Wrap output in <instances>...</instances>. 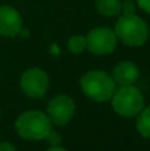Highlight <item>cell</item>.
<instances>
[{
	"label": "cell",
	"mask_w": 150,
	"mask_h": 151,
	"mask_svg": "<svg viewBox=\"0 0 150 151\" xmlns=\"http://www.w3.org/2000/svg\"><path fill=\"white\" fill-rule=\"evenodd\" d=\"M68 49L72 53H74V55H79V53L84 52L87 49V37L81 36V35L72 36L68 40Z\"/></svg>",
	"instance_id": "12"
},
{
	"label": "cell",
	"mask_w": 150,
	"mask_h": 151,
	"mask_svg": "<svg viewBox=\"0 0 150 151\" xmlns=\"http://www.w3.org/2000/svg\"><path fill=\"white\" fill-rule=\"evenodd\" d=\"M76 111L73 99L66 94H58L49 101L47 107V115L50 122L57 126H65L72 121Z\"/></svg>",
	"instance_id": "7"
},
{
	"label": "cell",
	"mask_w": 150,
	"mask_h": 151,
	"mask_svg": "<svg viewBox=\"0 0 150 151\" xmlns=\"http://www.w3.org/2000/svg\"><path fill=\"white\" fill-rule=\"evenodd\" d=\"M112 106L118 115L134 117L144 109V96L133 85L121 86L112 96Z\"/></svg>",
	"instance_id": "4"
},
{
	"label": "cell",
	"mask_w": 150,
	"mask_h": 151,
	"mask_svg": "<svg viewBox=\"0 0 150 151\" xmlns=\"http://www.w3.org/2000/svg\"><path fill=\"white\" fill-rule=\"evenodd\" d=\"M121 0H96V8L104 16H116L121 12Z\"/></svg>",
	"instance_id": "10"
},
{
	"label": "cell",
	"mask_w": 150,
	"mask_h": 151,
	"mask_svg": "<svg viewBox=\"0 0 150 151\" xmlns=\"http://www.w3.org/2000/svg\"><path fill=\"white\" fill-rule=\"evenodd\" d=\"M117 45V36L114 31L105 27L93 28L87 36V48L90 53L97 56L109 55Z\"/></svg>",
	"instance_id": "5"
},
{
	"label": "cell",
	"mask_w": 150,
	"mask_h": 151,
	"mask_svg": "<svg viewBox=\"0 0 150 151\" xmlns=\"http://www.w3.org/2000/svg\"><path fill=\"white\" fill-rule=\"evenodd\" d=\"M140 77L138 66L132 61H122L117 64L113 69L112 78L116 82V85L120 86H129L133 85Z\"/></svg>",
	"instance_id": "9"
},
{
	"label": "cell",
	"mask_w": 150,
	"mask_h": 151,
	"mask_svg": "<svg viewBox=\"0 0 150 151\" xmlns=\"http://www.w3.org/2000/svg\"><path fill=\"white\" fill-rule=\"evenodd\" d=\"M49 78L48 74L40 68L27 69L20 78V88L29 98H40L48 90Z\"/></svg>",
	"instance_id": "6"
},
{
	"label": "cell",
	"mask_w": 150,
	"mask_h": 151,
	"mask_svg": "<svg viewBox=\"0 0 150 151\" xmlns=\"http://www.w3.org/2000/svg\"><path fill=\"white\" fill-rule=\"evenodd\" d=\"M0 151H16V149L9 142H1L0 143Z\"/></svg>",
	"instance_id": "16"
},
{
	"label": "cell",
	"mask_w": 150,
	"mask_h": 151,
	"mask_svg": "<svg viewBox=\"0 0 150 151\" xmlns=\"http://www.w3.org/2000/svg\"><path fill=\"white\" fill-rule=\"evenodd\" d=\"M17 134L28 141H41L52 130L49 117L40 110H28L17 117L15 122Z\"/></svg>",
	"instance_id": "1"
},
{
	"label": "cell",
	"mask_w": 150,
	"mask_h": 151,
	"mask_svg": "<svg viewBox=\"0 0 150 151\" xmlns=\"http://www.w3.org/2000/svg\"><path fill=\"white\" fill-rule=\"evenodd\" d=\"M81 90L88 98L96 102H106L116 90V82L106 72L90 70L80 80Z\"/></svg>",
	"instance_id": "3"
},
{
	"label": "cell",
	"mask_w": 150,
	"mask_h": 151,
	"mask_svg": "<svg viewBox=\"0 0 150 151\" xmlns=\"http://www.w3.org/2000/svg\"><path fill=\"white\" fill-rule=\"evenodd\" d=\"M23 20L15 8L9 5L0 7V35L5 37H15L21 32Z\"/></svg>",
	"instance_id": "8"
},
{
	"label": "cell",
	"mask_w": 150,
	"mask_h": 151,
	"mask_svg": "<svg viewBox=\"0 0 150 151\" xmlns=\"http://www.w3.org/2000/svg\"><path fill=\"white\" fill-rule=\"evenodd\" d=\"M138 5L141 9H144L145 12L150 13V0H137Z\"/></svg>",
	"instance_id": "15"
},
{
	"label": "cell",
	"mask_w": 150,
	"mask_h": 151,
	"mask_svg": "<svg viewBox=\"0 0 150 151\" xmlns=\"http://www.w3.org/2000/svg\"><path fill=\"white\" fill-rule=\"evenodd\" d=\"M47 151H66V150L63 149V147H60V146L57 145V146H52L49 150H47Z\"/></svg>",
	"instance_id": "17"
},
{
	"label": "cell",
	"mask_w": 150,
	"mask_h": 151,
	"mask_svg": "<svg viewBox=\"0 0 150 151\" xmlns=\"http://www.w3.org/2000/svg\"><path fill=\"white\" fill-rule=\"evenodd\" d=\"M114 33L125 45L141 47L149 37V28L140 16H136L134 13H124L117 20Z\"/></svg>",
	"instance_id": "2"
},
{
	"label": "cell",
	"mask_w": 150,
	"mask_h": 151,
	"mask_svg": "<svg viewBox=\"0 0 150 151\" xmlns=\"http://www.w3.org/2000/svg\"><path fill=\"white\" fill-rule=\"evenodd\" d=\"M45 139H47V141L49 142L52 146H57V145L61 142V135L58 133H56V131L50 130V133L48 134L47 137H45Z\"/></svg>",
	"instance_id": "13"
},
{
	"label": "cell",
	"mask_w": 150,
	"mask_h": 151,
	"mask_svg": "<svg viewBox=\"0 0 150 151\" xmlns=\"http://www.w3.org/2000/svg\"><path fill=\"white\" fill-rule=\"evenodd\" d=\"M134 11H136V5L132 0H125L122 3V7H121L122 13H134Z\"/></svg>",
	"instance_id": "14"
},
{
	"label": "cell",
	"mask_w": 150,
	"mask_h": 151,
	"mask_svg": "<svg viewBox=\"0 0 150 151\" xmlns=\"http://www.w3.org/2000/svg\"><path fill=\"white\" fill-rule=\"evenodd\" d=\"M137 130L145 138H150V106L138 113Z\"/></svg>",
	"instance_id": "11"
}]
</instances>
